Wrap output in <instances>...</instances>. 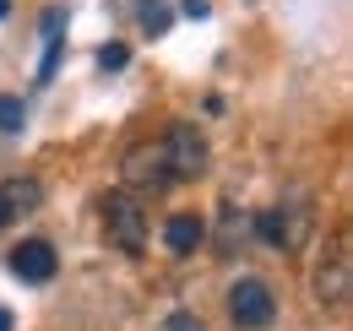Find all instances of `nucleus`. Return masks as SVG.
I'll return each instance as SVG.
<instances>
[{"mask_svg":"<svg viewBox=\"0 0 353 331\" xmlns=\"http://www.w3.org/2000/svg\"><path fill=\"white\" fill-rule=\"evenodd\" d=\"M120 179H125V190H131L136 201L174 185L169 168H163V147H158V141H136L131 152H125V163H120Z\"/></svg>","mask_w":353,"mask_h":331,"instance_id":"20e7f679","label":"nucleus"},{"mask_svg":"<svg viewBox=\"0 0 353 331\" xmlns=\"http://www.w3.org/2000/svg\"><path fill=\"white\" fill-rule=\"evenodd\" d=\"M125 60H131L125 43H103V49H98V66H103V71H125Z\"/></svg>","mask_w":353,"mask_h":331,"instance_id":"f8f14e48","label":"nucleus"},{"mask_svg":"<svg viewBox=\"0 0 353 331\" xmlns=\"http://www.w3.org/2000/svg\"><path fill=\"white\" fill-rule=\"evenodd\" d=\"M163 245L174 250V255H196V250L207 245V223H201L196 212H174V217L163 223Z\"/></svg>","mask_w":353,"mask_h":331,"instance_id":"1a4fd4ad","label":"nucleus"},{"mask_svg":"<svg viewBox=\"0 0 353 331\" xmlns=\"http://www.w3.org/2000/svg\"><path fill=\"white\" fill-rule=\"evenodd\" d=\"M22 120H28L22 98H0V130H22Z\"/></svg>","mask_w":353,"mask_h":331,"instance_id":"9b49d317","label":"nucleus"},{"mask_svg":"<svg viewBox=\"0 0 353 331\" xmlns=\"http://www.w3.org/2000/svg\"><path fill=\"white\" fill-rule=\"evenodd\" d=\"M44 207V185L33 174H17V179H0V228L6 223H22L28 212Z\"/></svg>","mask_w":353,"mask_h":331,"instance_id":"0eeeda50","label":"nucleus"},{"mask_svg":"<svg viewBox=\"0 0 353 331\" xmlns=\"http://www.w3.org/2000/svg\"><path fill=\"white\" fill-rule=\"evenodd\" d=\"M0 331H11V310H0Z\"/></svg>","mask_w":353,"mask_h":331,"instance_id":"2eb2a0df","label":"nucleus"},{"mask_svg":"<svg viewBox=\"0 0 353 331\" xmlns=\"http://www.w3.org/2000/svg\"><path fill=\"white\" fill-rule=\"evenodd\" d=\"M103 239L120 255H141L147 250V207L131 190H109L103 196Z\"/></svg>","mask_w":353,"mask_h":331,"instance_id":"f03ea898","label":"nucleus"},{"mask_svg":"<svg viewBox=\"0 0 353 331\" xmlns=\"http://www.w3.org/2000/svg\"><path fill=\"white\" fill-rule=\"evenodd\" d=\"M158 147H163V168H169L174 185L207 174V136H201L196 125H169V136H163Z\"/></svg>","mask_w":353,"mask_h":331,"instance_id":"7ed1b4c3","label":"nucleus"},{"mask_svg":"<svg viewBox=\"0 0 353 331\" xmlns=\"http://www.w3.org/2000/svg\"><path fill=\"white\" fill-rule=\"evenodd\" d=\"M169 331H201V326H196V321H185V315H174V321H169Z\"/></svg>","mask_w":353,"mask_h":331,"instance_id":"4468645a","label":"nucleus"},{"mask_svg":"<svg viewBox=\"0 0 353 331\" xmlns=\"http://www.w3.org/2000/svg\"><path fill=\"white\" fill-rule=\"evenodd\" d=\"M207 11H212V6H207V0H185V17H196V22H201V17H207Z\"/></svg>","mask_w":353,"mask_h":331,"instance_id":"ddd939ff","label":"nucleus"},{"mask_svg":"<svg viewBox=\"0 0 353 331\" xmlns=\"http://www.w3.org/2000/svg\"><path fill=\"white\" fill-rule=\"evenodd\" d=\"M272 315H277V299H272V288H266L261 277H239L228 288V321L234 326L261 331V326H272Z\"/></svg>","mask_w":353,"mask_h":331,"instance_id":"39448f33","label":"nucleus"},{"mask_svg":"<svg viewBox=\"0 0 353 331\" xmlns=\"http://www.w3.org/2000/svg\"><path fill=\"white\" fill-rule=\"evenodd\" d=\"M310 288H315V304H321V310H332V315L348 310V299H353V239H348V228L332 234V245L321 255Z\"/></svg>","mask_w":353,"mask_h":331,"instance_id":"f257e3e1","label":"nucleus"},{"mask_svg":"<svg viewBox=\"0 0 353 331\" xmlns=\"http://www.w3.org/2000/svg\"><path fill=\"white\" fill-rule=\"evenodd\" d=\"M6 17H11V0H0V22H6Z\"/></svg>","mask_w":353,"mask_h":331,"instance_id":"dca6fc26","label":"nucleus"},{"mask_svg":"<svg viewBox=\"0 0 353 331\" xmlns=\"http://www.w3.org/2000/svg\"><path fill=\"white\" fill-rule=\"evenodd\" d=\"M141 33H169V0H141Z\"/></svg>","mask_w":353,"mask_h":331,"instance_id":"9d476101","label":"nucleus"},{"mask_svg":"<svg viewBox=\"0 0 353 331\" xmlns=\"http://www.w3.org/2000/svg\"><path fill=\"white\" fill-rule=\"evenodd\" d=\"M250 228H256V239H266L272 250H299L310 234V207L305 201H294V207H272L261 217H250Z\"/></svg>","mask_w":353,"mask_h":331,"instance_id":"423d86ee","label":"nucleus"},{"mask_svg":"<svg viewBox=\"0 0 353 331\" xmlns=\"http://www.w3.org/2000/svg\"><path fill=\"white\" fill-rule=\"evenodd\" d=\"M54 266H60V255H54L49 239H22V245L11 250V272H17L22 283H49Z\"/></svg>","mask_w":353,"mask_h":331,"instance_id":"6e6552de","label":"nucleus"}]
</instances>
